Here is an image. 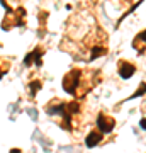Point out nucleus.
I'll return each instance as SVG.
<instances>
[{
    "label": "nucleus",
    "instance_id": "7",
    "mask_svg": "<svg viewBox=\"0 0 146 153\" xmlns=\"http://www.w3.org/2000/svg\"><path fill=\"white\" fill-rule=\"evenodd\" d=\"M39 88H41V82L39 80H34V82L29 83V92H31V95H36V92H38Z\"/></svg>",
    "mask_w": 146,
    "mask_h": 153
},
{
    "label": "nucleus",
    "instance_id": "4",
    "mask_svg": "<svg viewBox=\"0 0 146 153\" xmlns=\"http://www.w3.org/2000/svg\"><path fill=\"white\" fill-rule=\"evenodd\" d=\"M41 55H43V49H41V48H36L33 53H29V55L26 56V60H24V65H26V66H31L33 63H36L38 66H41V65H43Z\"/></svg>",
    "mask_w": 146,
    "mask_h": 153
},
{
    "label": "nucleus",
    "instance_id": "2",
    "mask_svg": "<svg viewBox=\"0 0 146 153\" xmlns=\"http://www.w3.org/2000/svg\"><path fill=\"white\" fill-rule=\"evenodd\" d=\"M97 126H99V129L102 133H112L114 129V126H116V119L114 117H110V116H105L104 112H100L97 117Z\"/></svg>",
    "mask_w": 146,
    "mask_h": 153
},
{
    "label": "nucleus",
    "instance_id": "6",
    "mask_svg": "<svg viewBox=\"0 0 146 153\" xmlns=\"http://www.w3.org/2000/svg\"><path fill=\"white\" fill-rule=\"evenodd\" d=\"M9 61H10L9 58H2V56H0V78L10 70V63H9Z\"/></svg>",
    "mask_w": 146,
    "mask_h": 153
},
{
    "label": "nucleus",
    "instance_id": "9",
    "mask_svg": "<svg viewBox=\"0 0 146 153\" xmlns=\"http://www.w3.org/2000/svg\"><path fill=\"white\" fill-rule=\"evenodd\" d=\"M10 153H21V150H17V148H14V150H10Z\"/></svg>",
    "mask_w": 146,
    "mask_h": 153
},
{
    "label": "nucleus",
    "instance_id": "5",
    "mask_svg": "<svg viewBox=\"0 0 146 153\" xmlns=\"http://www.w3.org/2000/svg\"><path fill=\"white\" fill-rule=\"evenodd\" d=\"M100 141H102V134H100L99 131H90L88 134H87V138H85V145L88 148L97 146Z\"/></svg>",
    "mask_w": 146,
    "mask_h": 153
},
{
    "label": "nucleus",
    "instance_id": "3",
    "mask_svg": "<svg viewBox=\"0 0 146 153\" xmlns=\"http://www.w3.org/2000/svg\"><path fill=\"white\" fill-rule=\"evenodd\" d=\"M119 75L121 78H124V80H127V78H131V76L136 73V66L133 65V63H129V61H124V60H121L119 61Z\"/></svg>",
    "mask_w": 146,
    "mask_h": 153
},
{
    "label": "nucleus",
    "instance_id": "1",
    "mask_svg": "<svg viewBox=\"0 0 146 153\" xmlns=\"http://www.w3.org/2000/svg\"><path fill=\"white\" fill-rule=\"evenodd\" d=\"M83 80H85V71L80 70V68H73L63 78V88H65V92L78 95V90L83 88ZM80 95H83V94L80 92Z\"/></svg>",
    "mask_w": 146,
    "mask_h": 153
},
{
    "label": "nucleus",
    "instance_id": "8",
    "mask_svg": "<svg viewBox=\"0 0 146 153\" xmlns=\"http://www.w3.org/2000/svg\"><path fill=\"white\" fill-rule=\"evenodd\" d=\"M139 126H141V129H145V128H146V123H145V119H141V121H139Z\"/></svg>",
    "mask_w": 146,
    "mask_h": 153
}]
</instances>
